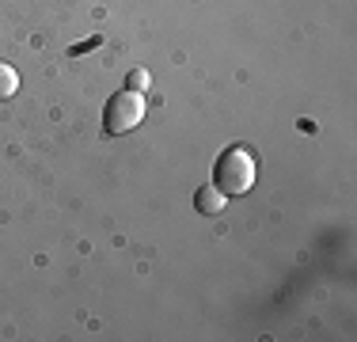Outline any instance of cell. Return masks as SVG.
<instances>
[{
    "label": "cell",
    "instance_id": "cell-1",
    "mask_svg": "<svg viewBox=\"0 0 357 342\" xmlns=\"http://www.w3.org/2000/svg\"><path fill=\"white\" fill-rule=\"evenodd\" d=\"M213 186L225 194V198L248 194L255 186V156H251V149L232 144V149L220 152L217 164H213Z\"/></svg>",
    "mask_w": 357,
    "mask_h": 342
},
{
    "label": "cell",
    "instance_id": "cell-2",
    "mask_svg": "<svg viewBox=\"0 0 357 342\" xmlns=\"http://www.w3.org/2000/svg\"><path fill=\"white\" fill-rule=\"evenodd\" d=\"M144 110H149V103H144V91H133V88L114 91V96H110V103H107V110H103L107 133L122 137V133L137 130V126L144 122Z\"/></svg>",
    "mask_w": 357,
    "mask_h": 342
},
{
    "label": "cell",
    "instance_id": "cell-3",
    "mask_svg": "<svg viewBox=\"0 0 357 342\" xmlns=\"http://www.w3.org/2000/svg\"><path fill=\"white\" fill-rule=\"evenodd\" d=\"M194 209L206 213V217H217V213H225V194H220L213 183H206L198 194H194Z\"/></svg>",
    "mask_w": 357,
    "mask_h": 342
},
{
    "label": "cell",
    "instance_id": "cell-4",
    "mask_svg": "<svg viewBox=\"0 0 357 342\" xmlns=\"http://www.w3.org/2000/svg\"><path fill=\"white\" fill-rule=\"evenodd\" d=\"M15 91H20V73H15L8 61H0V103L12 99Z\"/></svg>",
    "mask_w": 357,
    "mask_h": 342
},
{
    "label": "cell",
    "instance_id": "cell-5",
    "mask_svg": "<svg viewBox=\"0 0 357 342\" xmlns=\"http://www.w3.org/2000/svg\"><path fill=\"white\" fill-rule=\"evenodd\" d=\"M130 88H133V91H144V88H149V73H144V68H133V73H130Z\"/></svg>",
    "mask_w": 357,
    "mask_h": 342
}]
</instances>
